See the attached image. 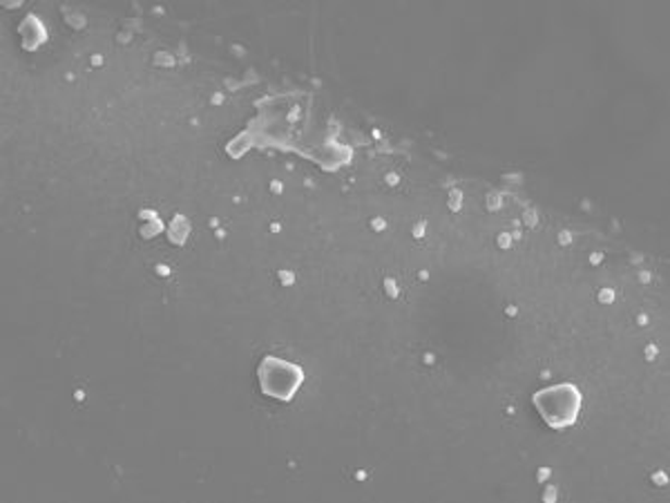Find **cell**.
<instances>
[{"label":"cell","mask_w":670,"mask_h":503,"mask_svg":"<svg viewBox=\"0 0 670 503\" xmlns=\"http://www.w3.org/2000/svg\"><path fill=\"white\" fill-rule=\"evenodd\" d=\"M582 405H584L582 392L567 383H561V385H554V387H548L535 394V407L539 409L541 419L552 430H565L577 423Z\"/></svg>","instance_id":"6da1fadb"},{"label":"cell","mask_w":670,"mask_h":503,"mask_svg":"<svg viewBox=\"0 0 670 503\" xmlns=\"http://www.w3.org/2000/svg\"><path fill=\"white\" fill-rule=\"evenodd\" d=\"M262 390H266L273 398H291L296 390L302 385V370L296 364L284 362L277 358H266L260 368Z\"/></svg>","instance_id":"7a4b0ae2"}]
</instances>
